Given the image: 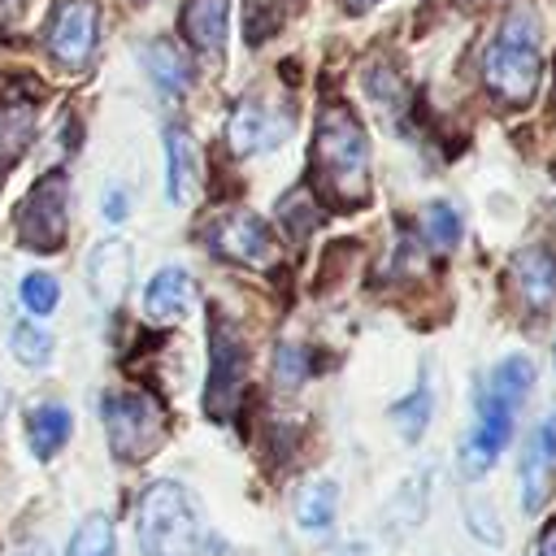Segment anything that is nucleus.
Here are the masks:
<instances>
[{
	"label": "nucleus",
	"mask_w": 556,
	"mask_h": 556,
	"mask_svg": "<svg viewBox=\"0 0 556 556\" xmlns=\"http://www.w3.org/2000/svg\"><path fill=\"white\" fill-rule=\"evenodd\" d=\"M9 408V391H4V382H0V413Z\"/></svg>",
	"instance_id": "nucleus-35"
},
{
	"label": "nucleus",
	"mask_w": 556,
	"mask_h": 556,
	"mask_svg": "<svg viewBox=\"0 0 556 556\" xmlns=\"http://www.w3.org/2000/svg\"><path fill=\"white\" fill-rule=\"evenodd\" d=\"M96 35H100V9L91 0H56L43 43L61 70H83L96 52Z\"/></svg>",
	"instance_id": "nucleus-8"
},
{
	"label": "nucleus",
	"mask_w": 556,
	"mask_h": 556,
	"mask_svg": "<svg viewBox=\"0 0 556 556\" xmlns=\"http://www.w3.org/2000/svg\"><path fill=\"white\" fill-rule=\"evenodd\" d=\"M513 278L530 308H547L556 295V261L547 248H526L513 256Z\"/></svg>",
	"instance_id": "nucleus-12"
},
{
	"label": "nucleus",
	"mask_w": 556,
	"mask_h": 556,
	"mask_svg": "<svg viewBox=\"0 0 556 556\" xmlns=\"http://www.w3.org/2000/svg\"><path fill=\"white\" fill-rule=\"evenodd\" d=\"M65 556H113V521L100 517V513H91V517L74 530Z\"/></svg>",
	"instance_id": "nucleus-21"
},
{
	"label": "nucleus",
	"mask_w": 556,
	"mask_h": 556,
	"mask_svg": "<svg viewBox=\"0 0 556 556\" xmlns=\"http://www.w3.org/2000/svg\"><path fill=\"white\" fill-rule=\"evenodd\" d=\"M130 243L126 239H104L96 243V252L87 256V282L96 291V300L104 304H117L130 287Z\"/></svg>",
	"instance_id": "nucleus-10"
},
{
	"label": "nucleus",
	"mask_w": 556,
	"mask_h": 556,
	"mask_svg": "<svg viewBox=\"0 0 556 556\" xmlns=\"http://www.w3.org/2000/svg\"><path fill=\"white\" fill-rule=\"evenodd\" d=\"M100 417L109 430V447L117 460H148L165 443V408L148 391H109L100 400Z\"/></svg>",
	"instance_id": "nucleus-4"
},
{
	"label": "nucleus",
	"mask_w": 556,
	"mask_h": 556,
	"mask_svg": "<svg viewBox=\"0 0 556 556\" xmlns=\"http://www.w3.org/2000/svg\"><path fill=\"white\" fill-rule=\"evenodd\" d=\"M282 22V4L278 0H243V35L248 43H265Z\"/></svg>",
	"instance_id": "nucleus-23"
},
{
	"label": "nucleus",
	"mask_w": 556,
	"mask_h": 556,
	"mask_svg": "<svg viewBox=\"0 0 556 556\" xmlns=\"http://www.w3.org/2000/svg\"><path fill=\"white\" fill-rule=\"evenodd\" d=\"M35 113H39V104H35L30 96H9V100L0 104V148H4V161H13V156L30 143V135H35Z\"/></svg>",
	"instance_id": "nucleus-17"
},
{
	"label": "nucleus",
	"mask_w": 556,
	"mask_h": 556,
	"mask_svg": "<svg viewBox=\"0 0 556 556\" xmlns=\"http://www.w3.org/2000/svg\"><path fill=\"white\" fill-rule=\"evenodd\" d=\"M135 530L148 556H200V521L178 482H152L139 495Z\"/></svg>",
	"instance_id": "nucleus-3"
},
{
	"label": "nucleus",
	"mask_w": 556,
	"mask_h": 556,
	"mask_svg": "<svg viewBox=\"0 0 556 556\" xmlns=\"http://www.w3.org/2000/svg\"><path fill=\"white\" fill-rule=\"evenodd\" d=\"M100 213H104L109 222H122V217H126V191H122V187H113V191L104 195V208H100Z\"/></svg>",
	"instance_id": "nucleus-30"
},
{
	"label": "nucleus",
	"mask_w": 556,
	"mask_h": 556,
	"mask_svg": "<svg viewBox=\"0 0 556 556\" xmlns=\"http://www.w3.org/2000/svg\"><path fill=\"white\" fill-rule=\"evenodd\" d=\"M374 4H378V0H343L348 13H365V9H374Z\"/></svg>",
	"instance_id": "nucleus-33"
},
{
	"label": "nucleus",
	"mask_w": 556,
	"mask_h": 556,
	"mask_svg": "<svg viewBox=\"0 0 556 556\" xmlns=\"http://www.w3.org/2000/svg\"><path fill=\"white\" fill-rule=\"evenodd\" d=\"M13 356L22 361V365H30V369H43L48 361H52V334L43 330V326H35V321H22V326H13Z\"/></svg>",
	"instance_id": "nucleus-20"
},
{
	"label": "nucleus",
	"mask_w": 556,
	"mask_h": 556,
	"mask_svg": "<svg viewBox=\"0 0 556 556\" xmlns=\"http://www.w3.org/2000/svg\"><path fill=\"white\" fill-rule=\"evenodd\" d=\"M334 504H339V486L330 478H313L295 500V521L304 530H326L334 521Z\"/></svg>",
	"instance_id": "nucleus-18"
},
{
	"label": "nucleus",
	"mask_w": 556,
	"mask_h": 556,
	"mask_svg": "<svg viewBox=\"0 0 556 556\" xmlns=\"http://www.w3.org/2000/svg\"><path fill=\"white\" fill-rule=\"evenodd\" d=\"M308 169L326 204L348 213L369 200V139L348 104H326L317 113Z\"/></svg>",
	"instance_id": "nucleus-1"
},
{
	"label": "nucleus",
	"mask_w": 556,
	"mask_h": 556,
	"mask_svg": "<svg viewBox=\"0 0 556 556\" xmlns=\"http://www.w3.org/2000/svg\"><path fill=\"white\" fill-rule=\"evenodd\" d=\"M543 52H539V22L530 9H513L482 56V83L504 109H526L539 91Z\"/></svg>",
	"instance_id": "nucleus-2"
},
{
	"label": "nucleus",
	"mask_w": 556,
	"mask_h": 556,
	"mask_svg": "<svg viewBox=\"0 0 556 556\" xmlns=\"http://www.w3.org/2000/svg\"><path fill=\"white\" fill-rule=\"evenodd\" d=\"M278 135H282V130L274 126V117L265 113L261 100H239L235 113H230V122H226V139H230V148H235L239 156L261 152V148H278V143H282Z\"/></svg>",
	"instance_id": "nucleus-11"
},
{
	"label": "nucleus",
	"mask_w": 556,
	"mask_h": 556,
	"mask_svg": "<svg viewBox=\"0 0 556 556\" xmlns=\"http://www.w3.org/2000/svg\"><path fill=\"white\" fill-rule=\"evenodd\" d=\"M469 521L482 530V539H486V543H500V530H495V521L482 513V504H473V508H469Z\"/></svg>",
	"instance_id": "nucleus-31"
},
{
	"label": "nucleus",
	"mask_w": 556,
	"mask_h": 556,
	"mask_svg": "<svg viewBox=\"0 0 556 556\" xmlns=\"http://www.w3.org/2000/svg\"><path fill=\"white\" fill-rule=\"evenodd\" d=\"M243 374H248V348L226 313H213L208 321V391L204 408L217 421H230L243 400Z\"/></svg>",
	"instance_id": "nucleus-5"
},
{
	"label": "nucleus",
	"mask_w": 556,
	"mask_h": 556,
	"mask_svg": "<svg viewBox=\"0 0 556 556\" xmlns=\"http://www.w3.org/2000/svg\"><path fill=\"white\" fill-rule=\"evenodd\" d=\"M317 204H313V195L300 187V191H291V195H282V204H278V217L295 230V235H304L313 222H317V213H313Z\"/></svg>",
	"instance_id": "nucleus-27"
},
{
	"label": "nucleus",
	"mask_w": 556,
	"mask_h": 556,
	"mask_svg": "<svg viewBox=\"0 0 556 556\" xmlns=\"http://www.w3.org/2000/svg\"><path fill=\"white\" fill-rule=\"evenodd\" d=\"M530 387H534V365H530L526 356H504V361L495 365L486 391H491L495 400H504L508 408H517V404L530 395Z\"/></svg>",
	"instance_id": "nucleus-19"
},
{
	"label": "nucleus",
	"mask_w": 556,
	"mask_h": 556,
	"mask_svg": "<svg viewBox=\"0 0 556 556\" xmlns=\"http://www.w3.org/2000/svg\"><path fill=\"white\" fill-rule=\"evenodd\" d=\"M17 295H22V304H26L35 317H43V313H52V308H56L61 287H56V278H52V274H26Z\"/></svg>",
	"instance_id": "nucleus-26"
},
{
	"label": "nucleus",
	"mask_w": 556,
	"mask_h": 556,
	"mask_svg": "<svg viewBox=\"0 0 556 556\" xmlns=\"http://www.w3.org/2000/svg\"><path fill=\"white\" fill-rule=\"evenodd\" d=\"M543 495H547V456L530 443V452H526V460H521V500H526V508L534 513V508L543 504Z\"/></svg>",
	"instance_id": "nucleus-25"
},
{
	"label": "nucleus",
	"mask_w": 556,
	"mask_h": 556,
	"mask_svg": "<svg viewBox=\"0 0 556 556\" xmlns=\"http://www.w3.org/2000/svg\"><path fill=\"white\" fill-rule=\"evenodd\" d=\"M421 226H426L430 248H439V252L456 248V239H460V217H456V208H452V204H430V208H426V217H421Z\"/></svg>",
	"instance_id": "nucleus-24"
},
{
	"label": "nucleus",
	"mask_w": 556,
	"mask_h": 556,
	"mask_svg": "<svg viewBox=\"0 0 556 556\" xmlns=\"http://www.w3.org/2000/svg\"><path fill=\"white\" fill-rule=\"evenodd\" d=\"M530 556H556V517L543 526V534H539V543H534Z\"/></svg>",
	"instance_id": "nucleus-32"
},
{
	"label": "nucleus",
	"mask_w": 556,
	"mask_h": 556,
	"mask_svg": "<svg viewBox=\"0 0 556 556\" xmlns=\"http://www.w3.org/2000/svg\"><path fill=\"white\" fill-rule=\"evenodd\" d=\"M274 374H278V382H287V387H295V382L304 378V352H300V348H278V361H274Z\"/></svg>",
	"instance_id": "nucleus-28"
},
{
	"label": "nucleus",
	"mask_w": 556,
	"mask_h": 556,
	"mask_svg": "<svg viewBox=\"0 0 556 556\" xmlns=\"http://www.w3.org/2000/svg\"><path fill=\"white\" fill-rule=\"evenodd\" d=\"M70 230V178L48 169L17 208V239L35 252H56Z\"/></svg>",
	"instance_id": "nucleus-6"
},
{
	"label": "nucleus",
	"mask_w": 556,
	"mask_h": 556,
	"mask_svg": "<svg viewBox=\"0 0 556 556\" xmlns=\"http://www.w3.org/2000/svg\"><path fill=\"white\" fill-rule=\"evenodd\" d=\"M534 447H539L547 460H556V413H552V417L539 426V434H534Z\"/></svg>",
	"instance_id": "nucleus-29"
},
{
	"label": "nucleus",
	"mask_w": 556,
	"mask_h": 556,
	"mask_svg": "<svg viewBox=\"0 0 556 556\" xmlns=\"http://www.w3.org/2000/svg\"><path fill=\"white\" fill-rule=\"evenodd\" d=\"M17 556H48V547H43V543H30V547H22Z\"/></svg>",
	"instance_id": "nucleus-34"
},
{
	"label": "nucleus",
	"mask_w": 556,
	"mask_h": 556,
	"mask_svg": "<svg viewBox=\"0 0 556 556\" xmlns=\"http://www.w3.org/2000/svg\"><path fill=\"white\" fill-rule=\"evenodd\" d=\"M195 304V282L187 269L178 265H161L152 278H148V291H143V313L152 321H182Z\"/></svg>",
	"instance_id": "nucleus-9"
},
{
	"label": "nucleus",
	"mask_w": 556,
	"mask_h": 556,
	"mask_svg": "<svg viewBox=\"0 0 556 556\" xmlns=\"http://www.w3.org/2000/svg\"><path fill=\"white\" fill-rule=\"evenodd\" d=\"M226 22H230V0H187L182 9V35L200 52H217L226 43Z\"/></svg>",
	"instance_id": "nucleus-13"
},
{
	"label": "nucleus",
	"mask_w": 556,
	"mask_h": 556,
	"mask_svg": "<svg viewBox=\"0 0 556 556\" xmlns=\"http://www.w3.org/2000/svg\"><path fill=\"white\" fill-rule=\"evenodd\" d=\"M143 65H148V78L156 83V91H165V96H182L191 87V61L182 56V48L174 39L143 43Z\"/></svg>",
	"instance_id": "nucleus-14"
},
{
	"label": "nucleus",
	"mask_w": 556,
	"mask_h": 556,
	"mask_svg": "<svg viewBox=\"0 0 556 556\" xmlns=\"http://www.w3.org/2000/svg\"><path fill=\"white\" fill-rule=\"evenodd\" d=\"M130 4H148V0H130Z\"/></svg>",
	"instance_id": "nucleus-36"
},
{
	"label": "nucleus",
	"mask_w": 556,
	"mask_h": 556,
	"mask_svg": "<svg viewBox=\"0 0 556 556\" xmlns=\"http://www.w3.org/2000/svg\"><path fill=\"white\" fill-rule=\"evenodd\" d=\"M195 182V143L187 126H165V195L178 204Z\"/></svg>",
	"instance_id": "nucleus-15"
},
{
	"label": "nucleus",
	"mask_w": 556,
	"mask_h": 556,
	"mask_svg": "<svg viewBox=\"0 0 556 556\" xmlns=\"http://www.w3.org/2000/svg\"><path fill=\"white\" fill-rule=\"evenodd\" d=\"M391 417H395V426H400V434L413 443V439H421V430H426V421H430V387L421 382L408 400H400L395 408H391Z\"/></svg>",
	"instance_id": "nucleus-22"
},
{
	"label": "nucleus",
	"mask_w": 556,
	"mask_h": 556,
	"mask_svg": "<svg viewBox=\"0 0 556 556\" xmlns=\"http://www.w3.org/2000/svg\"><path fill=\"white\" fill-rule=\"evenodd\" d=\"M208 248L243 269H274L278 265V239L274 230L265 226V217L248 213V208H235V213H222L213 226H208Z\"/></svg>",
	"instance_id": "nucleus-7"
},
{
	"label": "nucleus",
	"mask_w": 556,
	"mask_h": 556,
	"mask_svg": "<svg viewBox=\"0 0 556 556\" xmlns=\"http://www.w3.org/2000/svg\"><path fill=\"white\" fill-rule=\"evenodd\" d=\"M70 408H61V404H35L30 413H26V434H30V447H35V456H52L65 439H70Z\"/></svg>",
	"instance_id": "nucleus-16"
}]
</instances>
